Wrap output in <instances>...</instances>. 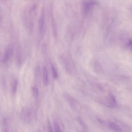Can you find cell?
I'll return each mask as SVG.
<instances>
[{"instance_id":"1","label":"cell","mask_w":132,"mask_h":132,"mask_svg":"<svg viewBox=\"0 0 132 132\" xmlns=\"http://www.w3.org/2000/svg\"><path fill=\"white\" fill-rule=\"evenodd\" d=\"M37 6V3H32L25 8L22 14L23 23L27 31L30 33L33 31L34 19Z\"/></svg>"},{"instance_id":"2","label":"cell","mask_w":132,"mask_h":132,"mask_svg":"<svg viewBox=\"0 0 132 132\" xmlns=\"http://www.w3.org/2000/svg\"><path fill=\"white\" fill-rule=\"evenodd\" d=\"M44 7H42L39 17L38 23V30L40 36L42 37L45 31V17Z\"/></svg>"},{"instance_id":"3","label":"cell","mask_w":132,"mask_h":132,"mask_svg":"<svg viewBox=\"0 0 132 132\" xmlns=\"http://www.w3.org/2000/svg\"><path fill=\"white\" fill-rule=\"evenodd\" d=\"M14 52L13 45L9 44L5 49L3 55L2 61L3 63H6L12 58Z\"/></svg>"},{"instance_id":"4","label":"cell","mask_w":132,"mask_h":132,"mask_svg":"<svg viewBox=\"0 0 132 132\" xmlns=\"http://www.w3.org/2000/svg\"><path fill=\"white\" fill-rule=\"evenodd\" d=\"M105 101L106 105L109 107L114 108L117 105L116 97L112 94H110L107 96Z\"/></svg>"},{"instance_id":"5","label":"cell","mask_w":132,"mask_h":132,"mask_svg":"<svg viewBox=\"0 0 132 132\" xmlns=\"http://www.w3.org/2000/svg\"><path fill=\"white\" fill-rule=\"evenodd\" d=\"M21 47L19 46L16 51V59L17 64L18 65H20L22 61V55Z\"/></svg>"},{"instance_id":"6","label":"cell","mask_w":132,"mask_h":132,"mask_svg":"<svg viewBox=\"0 0 132 132\" xmlns=\"http://www.w3.org/2000/svg\"><path fill=\"white\" fill-rule=\"evenodd\" d=\"M43 78L44 84L45 86H47L49 84V78L47 68L45 66L43 69Z\"/></svg>"},{"instance_id":"7","label":"cell","mask_w":132,"mask_h":132,"mask_svg":"<svg viewBox=\"0 0 132 132\" xmlns=\"http://www.w3.org/2000/svg\"><path fill=\"white\" fill-rule=\"evenodd\" d=\"M110 128L116 132H122V129L116 124L113 122H110L109 124Z\"/></svg>"},{"instance_id":"8","label":"cell","mask_w":132,"mask_h":132,"mask_svg":"<svg viewBox=\"0 0 132 132\" xmlns=\"http://www.w3.org/2000/svg\"><path fill=\"white\" fill-rule=\"evenodd\" d=\"M32 92L33 96L35 98H37L39 94V90L36 87H33L32 88Z\"/></svg>"},{"instance_id":"9","label":"cell","mask_w":132,"mask_h":132,"mask_svg":"<svg viewBox=\"0 0 132 132\" xmlns=\"http://www.w3.org/2000/svg\"><path fill=\"white\" fill-rule=\"evenodd\" d=\"M18 80L16 79L15 80L13 83L12 87V92L13 93H15L16 91L18 88Z\"/></svg>"},{"instance_id":"10","label":"cell","mask_w":132,"mask_h":132,"mask_svg":"<svg viewBox=\"0 0 132 132\" xmlns=\"http://www.w3.org/2000/svg\"><path fill=\"white\" fill-rule=\"evenodd\" d=\"M22 116L24 118L27 120L29 119L31 116V113L29 111L26 110L24 111L22 113Z\"/></svg>"},{"instance_id":"11","label":"cell","mask_w":132,"mask_h":132,"mask_svg":"<svg viewBox=\"0 0 132 132\" xmlns=\"http://www.w3.org/2000/svg\"><path fill=\"white\" fill-rule=\"evenodd\" d=\"M53 76L54 78L56 79L58 77V74L57 73L54 66L52 65L51 66Z\"/></svg>"},{"instance_id":"12","label":"cell","mask_w":132,"mask_h":132,"mask_svg":"<svg viewBox=\"0 0 132 132\" xmlns=\"http://www.w3.org/2000/svg\"><path fill=\"white\" fill-rule=\"evenodd\" d=\"M54 126L55 132H62L59 125L56 121L54 122Z\"/></svg>"},{"instance_id":"13","label":"cell","mask_w":132,"mask_h":132,"mask_svg":"<svg viewBox=\"0 0 132 132\" xmlns=\"http://www.w3.org/2000/svg\"><path fill=\"white\" fill-rule=\"evenodd\" d=\"M77 119L78 121L80 124L82 126L83 128L84 129L86 128V124L83 121V120L80 118H78Z\"/></svg>"},{"instance_id":"14","label":"cell","mask_w":132,"mask_h":132,"mask_svg":"<svg viewBox=\"0 0 132 132\" xmlns=\"http://www.w3.org/2000/svg\"><path fill=\"white\" fill-rule=\"evenodd\" d=\"M48 124V132H54L52 128L51 127L50 124L49 123Z\"/></svg>"},{"instance_id":"15","label":"cell","mask_w":132,"mask_h":132,"mask_svg":"<svg viewBox=\"0 0 132 132\" xmlns=\"http://www.w3.org/2000/svg\"><path fill=\"white\" fill-rule=\"evenodd\" d=\"M128 48L130 51L132 52V43L130 45Z\"/></svg>"},{"instance_id":"16","label":"cell","mask_w":132,"mask_h":132,"mask_svg":"<svg viewBox=\"0 0 132 132\" xmlns=\"http://www.w3.org/2000/svg\"><path fill=\"white\" fill-rule=\"evenodd\" d=\"M131 10L132 11V6L131 8Z\"/></svg>"},{"instance_id":"17","label":"cell","mask_w":132,"mask_h":132,"mask_svg":"<svg viewBox=\"0 0 132 132\" xmlns=\"http://www.w3.org/2000/svg\"></svg>"}]
</instances>
